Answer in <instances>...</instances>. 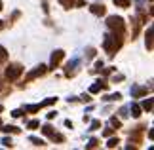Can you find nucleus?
<instances>
[{
    "label": "nucleus",
    "mask_w": 154,
    "mask_h": 150,
    "mask_svg": "<svg viewBox=\"0 0 154 150\" xmlns=\"http://www.w3.org/2000/svg\"><path fill=\"white\" fill-rule=\"evenodd\" d=\"M106 25H109V29L112 32L120 34V36H126V23H124L122 17L118 15H110L109 19H106Z\"/></svg>",
    "instance_id": "f03ea898"
},
{
    "label": "nucleus",
    "mask_w": 154,
    "mask_h": 150,
    "mask_svg": "<svg viewBox=\"0 0 154 150\" xmlns=\"http://www.w3.org/2000/svg\"><path fill=\"white\" fill-rule=\"evenodd\" d=\"M146 50H149V51H152V27H149V29H146Z\"/></svg>",
    "instance_id": "9b49d317"
},
{
    "label": "nucleus",
    "mask_w": 154,
    "mask_h": 150,
    "mask_svg": "<svg viewBox=\"0 0 154 150\" xmlns=\"http://www.w3.org/2000/svg\"><path fill=\"white\" fill-rule=\"evenodd\" d=\"M27 127H29V129H38V127H40V122H38V120H32V122H29Z\"/></svg>",
    "instance_id": "393cba45"
},
{
    "label": "nucleus",
    "mask_w": 154,
    "mask_h": 150,
    "mask_svg": "<svg viewBox=\"0 0 154 150\" xmlns=\"http://www.w3.org/2000/svg\"><path fill=\"white\" fill-rule=\"evenodd\" d=\"M4 27H6V23H4V21H0V31H2Z\"/></svg>",
    "instance_id": "f704fd0d"
},
{
    "label": "nucleus",
    "mask_w": 154,
    "mask_h": 150,
    "mask_svg": "<svg viewBox=\"0 0 154 150\" xmlns=\"http://www.w3.org/2000/svg\"><path fill=\"white\" fill-rule=\"evenodd\" d=\"M2 145H4L6 148H11V146H14V142H11V139H8V137H6V139H2Z\"/></svg>",
    "instance_id": "bb28decb"
},
{
    "label": "nucleus",
    "mask_w": 154,
    "mask_h": 150,
    "mask_svg": "<svg viewBox=\"0 0 154 150\" xmlns=\"http://www.w3.org/2000/svg\"><path fill=\"white\" fill-rule=\"evenodd\" d=\"M118 145H120V139H118V137H116V139H109V142H106L109 148H116Z\"/></svg>",
    "instance_id": "412c9836"
},
{
    "label": "nucleus",
    "mask_w": 154,
    "mask_h": 150,
    "mask_svg": "<svg viewBox=\"0 0 154 150\" xmlns=\"http://www.w3.org/2000/svg\"><path fill=\"white\" fill-rule=\"evenodd\" d=\"M103 135H105V137H110V135H114V127H106V129L103 131Z\"/></svg>",
    "instance_id": "c85d7f7f"
},
{
    "label": "nucleus",
    "mask_w": 154,
    "mask_h": 150,
    "mask_svg": "<svg viewBox=\"0 0 154 150\" xmlns=\"http://www.w3.org/2000/svg\"><path fill=\"white\" fill-rule=\"evenodd\" d=\"M126 112H128V109H122V110H120V116H122V118H126V116H128Z\"/></svg>",
    "instance_id": "72a5a7b5"
},
{
    "label": "nucleus",
    "mask_w": 154,
    "mask_h": 150,
    "mask_svg": "<svg viewBox=\"0 0 154 150\" xmlns=\"http://www.w3.org/2000/svg\"><path fill=\"white\" fill-rule=\"evenodd\" d=\"M63 57H65V51L63 50H55L51 53V59H50V67H48V70H55L57 67H59V63L63 61Z\"/></svg>",
    "instance_id": "423d86ee"
},
{
    "label": "nucleus",
    "mask_w": 154,
    "mask_h": 150,
    "mask_svg": "<svg viewBox=\"0 0 154 150\" xmlns=\"http://www.w3.org/2000/svg\"><path fill=\"white\" fill-rule=\"evenodd\" d=\"M86 57H88V59H93V57H95V50H93V47H88Z\"/></svg>",
    "instance_id": "a878e982"
},
{
    "label": "nucleus",
    "mask_w": 154,
    "mask_h": 150,
    "mask_svg": "<svg viewBox=\"0 0 154 150\" xmlns=\"http://www.w3.org/2000/svg\"><path fill=\"white\" fill-rule=\"evenodd\" d=\"M106 87H109V82H106V80H99V82H95L90 87V93H99V91H103V89H106Z\"/></svg>",
    "instance_id": "6e6552de"
},
{
    "label": "nucleus",
    "mask_w": 154,
    "mask_h": 150,
    "mask_svg": "<svg viewBox=\"0 0 154 150\" xmlns=\"http://www.w3.org/2000/svg\"><path fill=\"white\" fill-rule=\"evenodd\" d=\"M31 142H32L34 146H46V142L42 139H38V137H31Z\"/></svg>",
    "instance_id": "aec40b11"
},
{
    "label": "nucleus",
    "mask_w": 154,
    "mask_h": 150,
    "mask_svg": "<svg viewBox=\"0 0 154 150\" xmlns=\"http://www.w3.org/2000/svg\"><path fill=\"white\" fill-rule=\"evenodd\" d=\"M2 87H4V84H2V80H0V91H2Z\"/></svg>",
    "instance_id": "e433bc0d"
},
{
    "label": "nucleus",
    "mask_w": 154,
    "mask_h": 150,
    "mask_svg": "<svg viewBox=\"0 0 154 150\" xmlns=\"http://www.w3.org/2000/svg\"><path fill=\"white\" fill-rule=\"evenodd\" d=\"M150 89H152V86H149V87H137V89H133V97L139 99V97H143V95H146Z\"/></svg>",
    "instance_id": "9d476101"
},
{
    "label": "nucleus",
    "mask_w": 154,
    "mask_h": 150,
    "mask_svg": "<svg viewBox=\"0 0 154 150\" xmlns=\"http://www.w3.org/2000/svg\"><path fill=\"white\" fill-rule=\"evenodd\" d=\"M55 97H50V99H46V101H42V103H38V105H29V106H25V112H29V114H34V112H38L40 109H44V106H50V105H53L55 103Z\"/></svg>",
    "instance_id": "39448f33"
},
{
    "label": "nucleus",
    "mask_w": 154,
    "mask_h": 150,
    "mask_svg": "<svg viewBox=\"0 0 154 150\" xmlns=\"http://www.w3.org/2000/svg\"><path fill=\"white\" fill-rule=\"evenodd\" d=\"M131 116L133 118H139L141 116V106L139 105H131Z\"/></svg>",
    "instance_id": "a211bd4d"
},
{
    "label": "nucleus",
    "mask_w": 154,
    "mask_h": 150,
    "mask_svg": "<svg viewBox=\"0 0 154 150\" xmlns=\"http://www.w3.org/2000/svg\"><path fill=\"white\" fill-rule=\"evenodd\" d=\"M0 127H2V120H0Z\"/></svg>",
    "instance_id": "58836bf2"
},
{
    "label": "nucleus",
    "mask_w": 154,
    "mask_h": 150,
    "mask_svg": "<svg viewBox=\"0 0 154 150\" xmlns=\"http://www.w3.org/2000/svg\"><path fill=\"white\" fill-rule=\"evenodd\" d=\"M4 10V4H2V0H0V11H2Z\"/></svg>",
    "instance_id": "c9c22d12"
},
{
    "label": "nucleus",
    "mask_w": 154,
    "mask_h": 150,
    "mask_svg": "<svg viewBox=\"0 0 154 150\" xmlns=\"http://www.w3.org/2000/svg\"><path fill=\"white\" fill-rule=\"evenodd\" d=\"M2 110H4V106H2V105H0V112H2Z\"/></svg>",
    "instance_id": "4c0bfd02"
},
{
    "label": "nucleus",
    "mask_w": 154,
    "mask_h": 150,
    "mask_svg": "<svg viewBox=\"0 0 154 150\" xmlns=\"http://www.w3.org/2000/svg\"><path fill=\"white\" fill-rule=\"evenodd\" d=\"M145 125H137L133 131H131V135H129V145H133V146H141L143 145V135H145Z\"/></svg>",
    "instance_id": "20e7f679"
},
{
    "label": "nucleus",
    "mask_w": 154,
    "mask_h": 150,
    "mask_svg": "<svg viewBox=\"0 0 154 150\" xmlns=\"http://www.w3.org/2000/svg\"><path fill=\"white\" fill-rule=\"evenodd\" d=\"M50 139H51L53 142H65V137H63L61 133H55V131H53V133L50 135Z\"/></svg>",
    "instance_id": "2eb2a0df"
},
{
    "label": "nucleus",
    "mask_w": 154,
    "mask_h": 150,
    "mask_svg": "<svg viewBox=\"0 0 154 150\" xmlns=\"http://www.w3.org/2000/svg\"><path fill=\"white\" fill-rule=\"evenodd\" d=\"M141 110H145V112H150V110H152V99H146V101H143V105H141Z\"/></svg>",
    "instance_id": "4468645a"
},
{
    "label": "nucleus",
    "mask_w": 154,
    "mask_h": 150,
    "mask_svg": "<svg viewBox=\"0 0 154 150\" xmlns=\"http://www.w3.org/2000/svg\"><path fill=\"white\" fill-rule=\"evenodd\" d=\"M150 2H152V0H150Z\"/></svg>",
    "instance_id": "ea45409f"
},
{
    "label": "nucleus",
    "mask_w": 154,
    "mask_h": 150,
    "mask_svg": "<svg viewBox=\"0 0 154 150\" xmlns=\"http://www.w3.org/2000/svg\"><path fill=\"white\" fill-rule=\"evenodd\" d=\"M42 133L50 137V135L53 133V127H51V125H50V124H46V125H44V127H42Z\"/></svg>",
    "instance_id": "5701e85b"
},
{
    "label": "nucleus",
    "mask_w": 154,
    "mask_h": 150,
    "mask_svg": "<svg viewBox=\"0 0 154 150\" xmlns=\"http://www.w3.org/2000/svg\"><path fill=\"white\" fill-rule=\"evenodd\" d=\"M21 114H23L21 110H14V112H11V116H14V118H19V116H21Z\"/></svg>",
    "instance_id": "7c9ffc66"
},
{
    "label": "nucleus",
    "mask_w": 154,
    "mask_h": 150,
    "mask_svg": "<svg viewBox=\"0 0 154 150\" xmlns=\"http://www.w3.org/2000/svg\"><path fill=\"white\" fill-rule=\"evenodd\" d=\"M114 4L118 6V8H129L131 0H114Z\"/></svg>",
    "instance_id": "f3484780"
},
{
    "label": "nucleus",
    "mask_w": 154,
    "mask_h": 150,
    "mask_svg": "<svg viewBox=\"0 0 154 150\" xmlns=\"http://www.w3.org/2000/svg\"><path fill=\"white\" fill-rule=\"evenodd\" d=\"M112 70H114V69H112V67H110V69H105V70H103V74H105V76H109V74L112 72Z\"/></svg>",
    "instance_id": "473e14b6"
},
{
    "label": "nucleus",
    "mask_w": 154,
    "mask_h": 150,
    "mask_svg": "<svg viewBox=\"0 0 154 150\" xmlns=\"http://www.w3.org/2000/svg\"><path fill=\"white\" fill-rule=\"evenodd\" d=\"M99 127H101V122H97V120H95V122L91 124V127H90V131H95V129H99Z\"/></svg>",
    "instance_id": "c756f323"
},
{
    "label": "nucleus",
    "mask_w": 154,
    "mask_h": 150,
    "mask_svg": "<svg viewBox=\"0 0 154 150\" xmlns=\"http://www.w3.org/2000/svg\"><path fill=\"white\" fill-rule=\"evenodd\" d=\"M124 44V36H120V34L112 32V34H106L105 40H103V47L105 51L109 53V57H114L118 51H120V47Z\"/></svg>",
    "instance_id": "f257e3e1"
},
{
    "label": "nucleus",
    "mask_w": 154,
    "mask_h": 150,
    "mask_svg": "<svg viewBox=\"0 0 154 150\" xmlns=\"http://www.w3.org/2000/svg\"><path fill=\"white\" fill-rule=\"evenodd\" d=\"M23 74V65H19V63H10L8 65V69H6V80L8 82H15L17 78H19Z\"/></svg>",
    "instance_id": "7ed1b4c3"
},
{
    "label": "nucleus",
    "mask_w": 154,
    "mask_h": 150,
    "mask_svg": "<svg viewBox=\"0 0 154 150\" xmlns=\"http://www.w3.org/2000/svg\"><path fill=\"white\" fill-rule=\"evenodd\" d=\"M19 17H21V11H14V15H11L10 19H8V25H14V21H15V19H19Z\"/></svg>",
    "instance_id": "b1692460"
},
{
    "label": "nucleus",
    "mask_w": 154,
    "mask_h": 150,
    "mask_svg": "<svg viewBox=\"0 0 154 150\" xmlns=\"http://www.w3.org/2000/svg\"><path fill=\"white\" fill-rule=\"evenodd\" d=\"M82 101H84V103H90L91 97H90V95H82Z\"/></svg>",
    "instance_id": "2f4dec72"
},
{
    "label": "nucleus",
    "mask_w": 154,
    "mask_h": 150,
    "mask_svg": "<svg viewBox=\"0 0 154 150\" xmlns=\"http://www.w3.org/2000/svg\"><path fill=\"white\" fill-rule=\"evenodd\" d=\"M122 99V95L120 93H112V95H106L105 101H120Z\"/></svg>",
    "instance_id": "4be33fe9"
},
{
    "label": "nucleus",
    "mask_w": 154,
    "mask_h": 150,
    "mask_svg": "<svg viewBox=\"0 0 154 150\" xmlns=\"http://www.w3.org/2000/svg\"><path fill=\"white\" fill-rule=\"evenodd\" d=\"M61 6H63V8H67V10H70V8H74V6H76V0H61Z\"/></svg>",
    "instance_id": "dca6fc26"
},
{
    "label": "nucleus",
    "mask_w": 154,
    "mask_h": 150,
    "mask_svg": "<svg viewBox=\"0 0 154 150\" xmlns=\"http://www.w3.org/2000/svg\"><path fill=\"white\" fill-rule=\"evenodd\" d=\"M6 61H8V50L4 46H0V65H4Z\"/></svg>",
    "instance_id": "ddd939ff"
},
{
    "label": "nucleus",
    "mask_w": 154,
    "mask_h": 150,
    "mask_svg": "<svg viewBox=\"0 0 154 150\" xmlns=\"http://www.w3.org/2000/svg\"><path fill=\"white\" fill-rule=\"evenodd\" d=\"M0 131H4V133H19V127H15V125H2V129H0Z\"/></svg>",
    "instance_id": "f8f14e48"
},
{
    "label": "nucleus",
    "mask_w": 154,
    "mask_h": 150,
    "mask_svg": "<svg viewBox=\"0 0 154 150\" xmlns=\"http://www.w3.org/2000/svg\"><path fill=\"white\" fill-rule=\"evenodd\" d=\"M99 146V139H91L90 145H88V148H97Z\"/></svg>",
    "instance_id": "cd10ccee"
},
{
    "label": "nucleus",
    "mask_w": 154,
    "mask_h": 150,
    "mask_svg": "<svg viewBox=\"0 0 154 150\" xmlns=\"http://www.w3.org/2000/svg\"><path fill=\"white\" fill-rule=\"evenodd\" d=\"M110 125H112V127H116V129H120V127H122V122H120L116 116H112V118H110Z\"/></svg>",
    "instance_id": "6ab92c4d"
},
{
    "label": "nucleus",
    "mask_w": 154,
    "mask_h": 150,
    "mask_svg": "<svg viewBox=\"0 0 154 150\" xmlns=\"http://www.w3.org/2000/svg\"><path fill=\"white\" fill-rule=\"evenodd\" d=\"M90 11H91V14L93 15H105L106 14V8H105V4H91L90 6Z\"/></svg>",
    "instance_id": "1a4fd4ad"
},
{
    "label": "nucleus",
    "mask_w": 154,
    "mask_h": 150,
    "mask_svg": "<svg viewBox=\"0 0 154 150\" xmlns=\"http://www.w3.org/2000/svg\"><path fill=\"white\" fill-rule=\"evenodd\" d=\"M46 72H48V67H46V65H40V67H36L32 72L27 74V80H25V82H31V80H36V78H42Z\"/></svg>",
    "instance_id": "0eeeda50"
}]
</instances>
